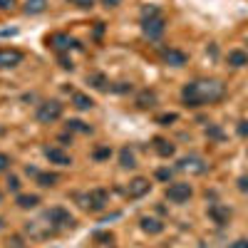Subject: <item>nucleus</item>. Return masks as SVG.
I'll return each instance as SVG.
<instances>
[{
  "label": "nucleus",
  "instance_id": "f257e3e1",
  "mask_svg": "<svg viewBox=\"0 0 248 248\" xmlns=\"http://www.w3.org/2000/svg\"><path fill=\"white\" fill-rule=\"evenodd\" d=\"M226 87L218 79H194L189 85H184L181 90V102L186 107H203V105H214V102L223 99Z\"/></svg>",
  "mask_w": 248,
  "mask_h": 248
},
{
  "label": "nucleus",
  "instance_id": "f03ea898",
  "mask_svg": "<svg viewBox=\"0 0 248 248\" xmlns=\"http://www.w3.org/2000/svg\"><path fill=\"white\" fill-rule=\"evenodd\" d=\"M79 203H82V209L90 211V214H99V211H105L107 209V203H109V194L105 189H92L87 194H82L79 196Z\"/></svg>",
  "mask_w": 248,
  "mask_h": 248
},
{
  "label": "nucleus",
  "instance_id": "7ed1b4c3",
  "mask_svg": "<svg viewBox=\"0 0 248 248\" xmlns=\"http://www.w3.org/2000/svg\"><path fill=\"white\" fill-rule=\"evenodd\" d=\"M45 218L50 221V229H55V231H65V229H72L75 226V216L67 209H62V206H52L45 214Z\"/></svg>",
  "mask_w": 248,
  "mask_h": 248
},
{
  "label": "nucleus",
  "instance_id": "20e7f679",
  "mask_svg": "<svg viewBox=\"0 0 248 248\" xmlns=\"http://www.w3.org/2000/svg\"><path fill=\"white\" fill-rule=\"evenodd\" d=\"M35 117H37V122H43V124H52V122H57L62 117V105L57 99H47V102H43V105L37 107Z\"/></svg>",
  "mask_w": 248,
  "mask_h": 248
},
{
  "label": "nucleus",
  "instance_id": "39448f33",
  "mask_svg": "<svg viewBox=\"0 0 248 248\" xmlns=\"http://www.w3.org/2000/svg\"><path fill=\"white\" fill-rule=\"evenodd\" d=\"M47 45L57 52V55H62V52H67L70 47H75V50H82V45L77 43L75 37H70L67 32H52L50 37H47Z\"/></svg>",
  "mask_w": 248,
  "mask_h": 248
},
{
  "label": "nucleus",
  "instance_id": "423d86ee",
  "mask_svg": "<svg viewBox=\"0 0 248 248\" xmlns=\"http://www.w3.org/2000/svg\"><path fill=\"white\" fill-rule=\"evenodd\" d=\"M164 30H167V20H164V15H156V17H147L141 20V32L144 37L149 40H159L164 35Z\"/></svg>",
  "mask_w": 248,
  "mask_h": 248
},
{
  "label": "nucleus",
  "instance_id": "0eeeda50",
  "mask_svg": "<svg viewBox=\"0 0 248 248\" xmlns=\"http://www.w3.org/2000/svg\"><path fill=\"white\" fill-rule=\"evenodd\" d=\"M191 196H194V189L189 184H184V181H176V184H171L167 189V199L171 203H186Z\"/></svg>",
  "mask_w": 248,
  "mask_h": 248
},
{
  "label": "nucleus",
  "instance_id": "6e6552de",
  "mask_svg": "<svg viewBox=\"0 0 248 248\" xmlns=\"http://www.w3.org/2000/svg\"><path fill=\"white\" fill-rule=\"evenodd\" d=\"M176 169H181V171H191V174H203L206 169H209V164H206L201 156H184V159H179Z\"/></svg>",
  "mask_w": 248,
  "mask_h": 248
},
{
  "label": "nucleus",
  "instance_id": "1a4fd4ad",
  "mask_svg": "<svg viewBox=\"0 0 248 248\" xmlns=\"http://www.w3.org/2000/svg\"><path fill=\"white\" fill-rule=\"evenodd\" d=\"M149 189H152L149 179L137 176V179H132V181H129V186H127V196H129V199H141L144 194H149Z\"/></svg>",
  "mask_w": 248,
  "mask_h": 248
},
{
  "label": "nucleus",
  "instance_id": "9d476101",
  "mask_svg": "<svg viewBox=\"0 0 248 248\" xmlns=\"http://www.w3.org/2000/svg\"><path fill=\"white\" fill-rule=\"evenodd\" d=\"M209 218L214 223H218V226H226V223H229V218H231V209L226 203H211L209 206Z\"/></svg>",
  "mask_w": 248,
  "mask_h": 248
},
{
  "label": "nucleus",
  "instance_id": "9b49d317",
  "mask_svg": "<svg viewBox=\"0 0 248 248\" xmlns=\"http://www.w3.org/2000/svg\"><path fill=\"white\" fill-rule=\"evenodd\" d=\"M23 62V52L15 47H3L0 50V67H17Z\"/></svg>",
  "mask_w": 248,
  "mask_h": 248
},
{
  "label": "nucleus",
  "instance_id": "f8f14e48",
  "mask_svg": "<svg viewBox=\"0 0 248 248\" xmlns=\"http://www.w3.org/2000/svg\"><path fill=\"white\" fill-rule=\"evenodd\" d=\"M161 60L167 62V65H171V67H184L186 65V52H181V50H176V47H167L161 52Z\"/></svg>",
  "mask_w": 248,
  "mask_h": 248
},
{
  "label": "nucleus",
  "instance_id": "ddd939ff",
  "mask_svg": "<svg viewBox=\"0 0 248 248\" xmlns=\"http://www.w3.org/2000/svg\"><path fill=\"white\" fill-rule=\"evenodd\" d=\"M45 156L52 161V164H60V167H70L72 164V156L67 152H62L60 147H47L45 149Z\"/></svg>",
  "mask_w": 248,
  "mask_h": 248
},
{
  "label": "nucleus",
  "instance_id": "4468645a",
  "mask_svg": "<svg viewBox=\"0 0 248 248\" xmlns=\"http://www.w3.org/2000/svg\"><path fill=\"white\" fill-rule=\"evenodd\" d=\"M139 226H141L144 233H152V236H156V233L164 231V223L159 218H152V216H141L139 218Z\"/></svg>",
  "mask_w": 248,
  "mask_h": 248
},
{
  "label": "nucleus",
  "instance_id": "2eb2a0df",
  "mask_svg": "<svg viewBox=\"0 0 248 248\" xmlns=\"http://www.w3.org/2000/svg\"><path fill=\"white\" fill-rule=\"evenodd\" d=\"M154 152H156L159 156H164V159H167V156H174L176 147H174V144H171L169 139H164V137H156V139H154Z\"/></svg>",
  "mask_w": 248,
  "mask_h": 248
},
{
  "label": "nucleus",
  "instance_id": "dca6fc26",
  "mask_svg": "<svg viewBox=\"0 0 248 248\" xmlns=\"http://www.w3.org/2000/svg\"><path fill=\"white\" fill-rule=\"evenodd\" d=\"M87 85H92V87H94V90H99V92L112 90V82H109L105 75H99V72H94V75H90V77H87Z\"/></svg>",
  "mask_w": 248,
  "mask_h": 248
},
{
  "label": "nucleus",
  "instance_id": "f3484780",
  "mask_svg": "<svg viewBox=\"0 0 248 248\" xmlns=\"http://www.w3.org/2000/svg\"><path fill=\"white\" fill-rule=\"evenodd\" d=\"M229 65L231 67H246L248 65V52L246 50H231L229 52Z\"/></svg>",
  "mask_w": 248,
  "mask_h": 248
},
{
  "label": "nucleus",
  "instance_id": "a211bd4d",
  "mask_svg": "<svg viewBox=\"0 0 248 248\" xmlns=\"http://www.w3.org/2000/svg\"><path fill=\"white\" fill-rule=\"evenodd\" d=\"M15 203L20 206V209H35V206L40 203V196L37 194H17Z\"/></svg>",
  "mask_w": 248,
  "mask_h": 248
},
{
  "label": "nucleus",
  "instance_id": "6ab92c4d",
  "mask_svg": "<svg viewBox=\"0 0 248 248\" xmlns=\"http://www.w3.org/2000/svg\"><path fill=\"white\" fill-rule=\"evenodd\" d=\"M137 105H139L141 109H149V107H154V105H156V92H152V90H144V92H139V97H137Z\"/></svg>",
  "mask_w": 248,
  "mask_h": 248
},
{
  "label": "nucleus",
  "instance_id": "aec40b11",
  "mask_svg": "<svg viewBox=\"0 0 248 248\" xmlns=\"http://www.w3.org/2000/svg\"><path fill=\"white\" fill-rule=\"evenodd\" d=\"M119 164H122V169H134L137 167V156H134V152L129 147H124L119 152Z\"/></svg>",
  "mask_w": 248,
  "mask_h": 248
},
{
  "label": "nucleus",
  "instance_id": "412c9836",
  "mask_svg": "<svg viewBox=\"0 0 248 248\" xmlns=\"http://www.w3.org/2000/svg\"><path fill=\"white\" fill-rule=\"evenodd\" d=\"M72 105H75L77 109H92V107H94V102H92V97H87V94L75 92V94H72Z\"/></svg>",
  "mask_w": 248,
  "mask_h": 248
},
{
  "label": "nucleus",
  "instance_id": "4be33fe9",
  "mask_svg": "<svg viewBox=\"0 0 248 248\" xmlns=\"http://www.w3.org/2000/svg\"><path fill=\"white\" fill-rule=\"evenodd\" d=\"M45 8H47V0H25L28 15H40V13H45Z\"/></svg>",
  "mask_w": 248,
  "mask_h": 248
},
{
  "label": "nucleus",
  "instance_id": "5701e85b",
  "mask_svg": "<svg viewBox=\"0 0 248 248\" xmlns=\"http://www.w3.org/2000/svg\"><path fill=\"white\" fill-rule=\"evenodd\" d=\"M67 132L72 134V132H79V134H92V127L90 124H85L82 119H70L67 122Z\"/></svg>",
  "mask_w": 248,
  "mask_h": 248
},
{
  "label": "nucleus",
  "instance_id": "b1692460",
  "mask_svg": "<svg viewBox=\"0 0 248 248\" xmlns=\"http://www.w3.org/2000/svg\"><path fill=\"white\" fill-rule=\"evenodd\" d=\"M35 179H37L40 186H47V189H50V186H55V181H57V174H43V171H40Z\"/></svg>",
  "mask_w": 248,
  "mask_h": 248
},
{
  "label": "nucleus",
  "instance_id": "393cba45",
  "mask_svg": "<svg viewBox=\"0 0 248 248\" xmlns=\"http://www.w3.org/2000/svg\"><path fill=\"white\" fill-rule=\"evenodd\" d=\"M92 156H94L97 161H105V159H109V156H112V149H109V147H99V149H94V152H92Z\"/></svg>",
  "mask_w": 248,
  "mask_h": 248
},
{
  "label": "nucleus",
  "instance_id": "a878e982",
  "mask_svg": "<svg viewBox=\"0 0 248 248\" xmlns=\"http://www.w3.org/2000/svg\"><path fill=\"white\" fill-rule=\"evenodd\" d=\"M179 117L174 114V112H169V114H161V117H156V122L161 124V127H169V124H174Z\"/></svg>",
  "mask_w": 248,
  "mask_h": 248
},
{
  "label": "nucleus",
  "instance_id": "bb28decb",
  "mask_svg": "<svg viewBox=\"0 0 248 248\" xmlns=\"http://www.w3.org/2000/svg\"><path fill=\"white\" fill-rule=\"evenodd\" d=\"M156 15H161L156 5H149V8H144V10H141V20H147V17H156Z\"/></svg>",
  "mask_w": 248,
  "mask_h": 248
},
{
  "label": "nucleus",
  "instance_id": "cd10ccee",
  "mask_svg": "<svg viewBox=\"0 0 248 248\" xmlns=\"http://www.w3.org/2000/svg\"><path fill=\"white\" fill-rule=\"evenodd\" d=\"M171 176H174V169H156L159 181H171Z\"/></svg>",
  "mask_w": 248,
  "mask_h": 248
},
{
  "label": "nucleus",
  "instance_id": "c85d7f7f",
  "mask_svg": "<svg viewBox=\"0 0 248 248\" xmlns=\"http://www.w3.org/2000/svg\"><path fill=\"white\" fill-rule=\"evenodd\" d=\"M72 5H77V8H82V10H90L92 5H94V0H70Z\"/></svg>",
  "mask_w": 248,
  "mask_h": 248
},
{
  "label": "nucleus",
  "instance_id": "c756f323",
  "mask_svg": "<svg viewBox=\"0 0 248 248\" xmlns=\"http://www.w3.org/2000/svg\"><path fill=\"white\" fill-rule=\"evenodd\" d=\"M206 137H211V139H223V132L218 127H209L206 129Z\"/></svg>",
  "mask_w": 248,
  "mask_h": 248
},
{
  "label": "nucleus",
  "instance_id": "7c9ffc66",
  "mask_svg": "<svg viewBox=\"0 0 248 248\" xmlns=\"http://www.w3.org/2000/svg\"><path fill=\"white\" fill-rule=\"evenodd\" d=\"M60 67H65V70H72V67H75V65H72V60H70L65 52L60 55Z\"/></svg>",
  "mask_w": 248,
  "mask_h": 248
},
{
  "label": "nucleus",
  "instance_id": "2f4dec72",
  "mask_svg": "<svg viewBox=\"0 0 248 248\" xmlns=\"http://www.w3.org/2000/svg\"><path fill=\"white\" fill-rule=\"evenodd\" d=\"M8 189H10V191H17V189H20V179H17V176H13V174L8 176Z\"/></svg>",
  "mask_w": 248,
  "mask_h": 248
},
{
  "label": "nucleus",
  "instance_id": "473e14b6",
  "mask_svg": "<svg viewBox=\"0 0 248 248\" xmlns=\"http://www.w3.org/2000/svg\"><path fill=\"white\" fill-rule=\"evenodd\" d=\"M94 241H102V243H112L114 241V236L107 231V233H94Z\"/></svg>",
  "mask_w": 248,
  "mask_h": 248
},
{
  "label": "nucleus",
  "instance_id": "72a5a7b5",
  "mask_svg": "<svg viewBox=\"0 0 248 248\" xmlns=\"http://www.w3.org/2000/svg\"><path fill=\"white\" fill-rule=\"evenodd\" d=\"M112 92H132V85H129V82H119V85L117 87H112Z\"/></svg>",
  "mask_w": 248,
  "mask_h": 248
},
{
  "label": "nucleus",
  "instance_id": "f704fd0d",
  "mask_svg": "<svg viewBox=\"0 0 248 248\" xmlns=\"http://www.w3.org/2000/svg\"><path fill=\"white\" fill-rule=\"evenodd\" d=\"M238 191H243V194H248V174H243V176L238 179Z\"/></svg>",
  "mask_w": 248,
  "mask_h": 248
},
{
  "label": "nucleus",
  "instance_id": "c9c22d12",
  "mask_svg": "<svg viewBox=\"0 0 248 248\" xmlns=\"http://www.w3.org/2000/svg\"><path fill=\"white\" fill-rule=\"evenodd\" d=\"M10 167V156L8 154H0V171H5Z\"/></svg>",
  "mask_w": 248,
  "mask_h": 248
},
{
  "label": "nucleus",
  "instance_id": "e433bc0d",
  "mask_svg": "<svg viewBox=\"0 0 248 248\" xmlns=\"http://www.w3.org/2000/svg\"><path fill=\"white\" fill-rule=\"evenodd\" d=\"M238 134H241V137H248V122H246V119L238 122Z\"/></svg>",
  "mask_w": 248,
  "mask_h": 248
},
{
  "label": "nucleus",
  "instance_id": "4c0bfd02",
  "mask_svg": "<svg viewBox=\"0 0 248 248\" xmlns=\"http://www.w3.org/2000/svg\"><path fill=\"white\" fill-rule=\"evenodd\" d=\"M15 0H0V10H13Z\"/></svg>",
  "mask_w": 248,
  "mask_h": 248
},
{
  "label": "nucleus",
  "instance_id": "58836bf2",
  "mask_svg": "<svg viewBox=\"0 0 248 248\" xmlns=\"http://www.w3.org/2000/svg\"><path fill=\"white\" fill-rule=\"evenodd\" d=\"M122 3V0H102V5H105V8H117Z\"/></svg>",
  "mask_w": 248,
  "mask_h": 248
},
{
  "label": "nucleus",
  "instance_id": "ea45409f",
  "mask_svg": "<svg viewBox=\"0 0 248 248\" xmlns=\"http://www.w3.org/2000/svg\"><path fill=\"white\" fill-rule=\"evenodd\" d=\"M231 248H248V238H241V241H236Z\"/></svg>",
  "mask_w": 248,
  "mask_h": 248
},
{
  "label": "nucleus",
  "instance_id": "a19ab883",
  "mask_svg": "<svg viewBox=\"0 0 248 248\" xmlns=\"http://www.w3.org/2000/svg\"><path fill=\"white\" fill-rule=\"evenodd\" d=\"M25 171H28V176H37V174H40V171H37V169H35V167H28V169H25Z\"/></svg>",
  "mask_w": 248,
  "mask_h": 248
},
{
  "label": "nucleus",
  "instance_id": "79ce46f5",
  "mask_svg": "<svg viewBox=\"0 0 248 248\" xmlns=\"http://www.w3.org/2000/svg\"><path fill=\"white\" fill-rule=\"evenodd\" d=\"M3 229H5V221H3V218H0V231H3Z\"/></svg>",
  "mask_w": 248,
  "mask_h": 248
}]
</instances>
